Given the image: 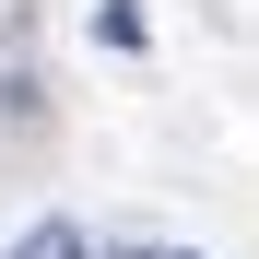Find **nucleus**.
Listing matches in <instances>:
<instances>
[{"label":"nucleus","instance_id":"f03ea898","mask_svg":"<svg viewBox=\"0 0 259 259\" xmlns=\"http://www.w3.org/2000/svg\"><path fill=\"white\" fill-rule=\"evenodd\" d=\"M142 35H153V24L130 12V0H95V48H118V59H142Z\"/></svg>","mask_w":259,"mask_h":259},{"label":"nucleus","instance_id":"f257e3e1","mask_svg":"<svg viewBox=\"0 0 259 259\" xmlns=\"http://www.w3.org/2000/svg\"><path fill=\"white\" fill-rule=\"evenodd\" d=\"M12 259H95V236H82L71 212H48V224H24V236H12Z\"/></svg>","mask_w":259,"mask_h":259},{"label":"nucleus","instance_id":"7ed1b4c3","mask_svg":"<svg viewBox=\"0 0 259 259\" xmlns=\"http://www.w3.org/2000/svg\"><path fill=\"white\" fill-rule=\"evenodd\" d=\"M106 259H200V247H106Z\"/></svg>","mask_w":259,"mask_h":259}]
</instances>
